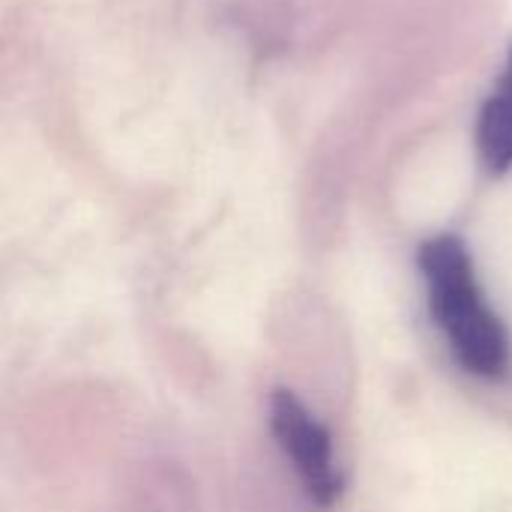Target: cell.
<instances>
[{"label": "cell", "mask_w": 512, "mask_h": 512, "mask_svg": "<svg viewBox=\"0 0 512 512\" xmlns=\"http://www.w3.org/2000/svg\"><path fill=\"white\" fill-rule=\"evenodd\" d=\"M417 264L429 312L456 363L474 378H504L512 366L510 333L483 294L468 246L453 234H438L420 246Z\"/></svg>", "instance_id": "6da1fadb"}, {"label": "cell", "mask_w": 512, "mask_h": 512, "mask_svg": "<svg viewBox=\"0 0 512 512\" xmlns=\"http://www.w3.org/2000/svg\"><path fill=\"white\" fill-rule=\"evenodd\" d=\"M270 429L294 474L300 477L306 495L318 507H333L345 480L333 453V438L327 426L303 405V399L291 390H273L270 396Z\"/></svg>", "instance_id": "7a4b0ae2"}, {"label": "cell", "mask_w": 512, "mask_h": 512, "mask_svg": "<svg viewBox=\"0 0 512 512\" xmlns=\"http://www.w3.org/2000/svg\"><path fill=\"white\" fill-rule=\"evenodd\" d=\"M477 153L492 174H507L512 168V51L495 93L480 108Z\"/></svg>", "instance_id": "3957f363"}]
</instances>
